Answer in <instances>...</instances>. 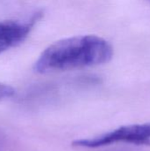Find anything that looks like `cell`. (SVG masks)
Segmentation results:
<instances>
[{"instance_id":"1","label":"cell","mask_w":150,"mask_h":151,"mask_svg":"<svg viewBox=\"0 0 150 151\" xmlns=\"http://www.w3.org/2000/svg\"><path fill=\"white\" fill-rule=\"evenodd\" d=\"M113 47L105 39L92 35H75L47 47L34 64L38 73L87 68L108 63Z\"/></svg>"},{"instance_id":"2","label":"cell","mask_w":150,"mask_h":151,"mask_svg":"<svg viewBox=\"0 0 150 151\" xmlns=\"http://www.w3.org/2000/svg\"><path fill=\"white\" fill-rule=\"evenodd\" d=\"M116 143L150 146V122L123 126L99 136L78 140L73 142V145L80 148L96 149Z\"/></svg>"},{"instance_id":"3","label":"cell","mask_w":150,"mask_h":151,"mask_svg":"<svg viewBox=\"0 0 150 151\" xmlns=\"http://www.w3.org/2000/svg\"><path fill=\"white\" fill-rule=\"evenodd\" d=\"M39 19L36 13L30 19L0 21V54L23 42Z\"/></svg>"},{"instance_id":"4","label":"cell","mask_w":150,"mask_h":151,"mask_svg":"<svg viewBox=\"0 0 150 151\" xmlns=\"http://www.w3.org/2000/svg\"><path fill=\"white\" fill-rule=\"evenodd\" d=\"M147 1H149V3H150V0H147Z\"/></svg>"}]
</instances>
